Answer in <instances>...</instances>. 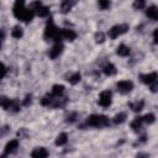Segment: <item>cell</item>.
Instances as JSON below:
<instances>
[{
  "instance_id": "obj_21",
  "label": "cell",
  "mask_w": 158,
  "mask_h": 158,
  "mask_svg": "<svg viewBox=\"0 0 158 158\" xmlns=\"http://www.w3.org/2000/svg\"><path fill=\"white\" fill-rule=\"evenodd\" d=\"M80 79H81V75H80V73H73L69 78H68V81L72 84V85H75V84H78L79 81H80Z\"/></svg>"
},
{
  "instance_id": "obj_30",
  "label": "cell",
  "mask_w": 158,
  "mask_h": 158,
  "mask_svg": "<svg viewBox=\"0 0 158 158\" xmlns=\"http://www.w3.org/2000/svg\"><path fill=\"white\" fill-rule=\"evenodd\" d=\"M77 117H78V115L75 114V112H73V114H70V115H68V117H67V122H69V123H72V122H74L75 120H77Z\"/></svg>"
},
{
  "instance_id": "obj_25",
  "label": "cell",
  "mask_w": 158,
  "mask_h": 158,
  "mask_svg": "<svg viewBox=\"0 0 158 158\" xmlns=\"http://www.w3.org/2000/svg\"><path fill=\"white\" fill-rule=\"evenodd\" d=\"M142 120H143V122H146V123H148V125H151V123H153L154 121H156V116H154V114H146L143 117H142Z\"/></svg>"
},
{
  "instance_id": "obj_5",
  "label": "cell",
  "mask_w": 158,
  "mask_h": 158,
  "mask_svg": "<svg viewBox=\"0 0 158 158\" xmlns=\"http://www.w3.org/2000/svg\"><path fill=\"white\" fill-rule=\"evenodd\" d=\"M116 86H117V90L120 93L127 94V93H130L133 89V83L130 81V80H121V81H118L116 84Z\"/></svg>"
},
{
  "instance_id": "obj_14",
  "label": "cell",
  "mask_w": 158,
  "mask_h": 158,
  "mask_svg": "<svg viewBox=\"0 0 158 158\" xmlns=\"http://www.w3.org/2000/svg\"><path fill=\"white\" fill-rule=\"evenodd\" d=\"M33 12H36L40 17H46V16L49 14V9H48L47 6H44V5H42V4H41L38 7H36V9H35V11H33Z\"/></svg>"
},
{
  "instance_id": "obj_20",
  "label": "cell",
  "mask_w": 158,
  "mask_h": 158,
  "mask_svg": "<svg viewBox=\"0 0 158 158\" xmlns=\"http://www.w3.org/2000/svg\"><path fill=\"white\" fill-rule=\"evenodd\" d=\"M126 114L125 112H120V114H117V115H115L114 116V118H112V121H114V123H116V125H120V123H123L125 121H126Z\"/></svg>"
},
{
  "instance_id": "obj_34",
  "label": "cell",
  "mask_w": 158,
  "mask_h": 158,
  "mask_svg": "<svg viewBox=\"0 0 158 158\" xmlns=\"http://www.w3.org/2000/svg\"><path fill=\"white\" fill-rule=\"evenodd\" d=\"M153 41H154V43L158 42V40H157V28L153 31Z\"/></svg>"
},
{
  "instance_id": "obj_22",
  "label": "cell",
  "mask_w": 158,
  "mask_h": 158,
  "mask_svg": "<svg viewBox=\"0 0 158 158\" xmlns=\"http://www.w3.org/2000/svg\"><path fill=\"white\" fill-rule=\"evenodd\" d=\"M10 105H11V100L6 96H0V106L4 109V110H9L10 109Z\"/></svg>"
},
{
  "instance_id": "obj_17",
  "label": "cell",
  "mask_w": 158,
  "mask_h": 158,
  "mask_svg": "<svg viewBox=\"0 0 158 158\" xmlns=\"http://www.w3.org/2000/svg\"><path fill=\"white\" fill-rule=\"evenodd\" d=\"M142 123H143L142 117H135V120L131 122V128L137 132V131H139V128L142 127Z\"/></svg>"
},
{
  "instance_id": "obj_8",
  "label": "cell",
  "mask_w": 158,
  "mask_h": 158,
  "mask_svg": "<svg viewBox=\"0 0 158 158\" xmlns=\"http://www.w3.org/2000/svg\"><path fill=\"white\" fill-rule=\"evenodd\" d=\"M60 36H62V40H67V41H74L77 38L75 31L69 30V28H62L60 30Z\"/></svg>"
},
{
  "instance_id": "obj_29",
  "label": "cell",
  "mask_w": 158,
  "mask_h": 158,
  "mask_svg": "<svg viewBox=\"0 0 158 158\" xmlns=\"http://www.w3.org/2000/svg\"><path fill=\"white\" fill-rule=\"evenodd\" d=\"M95 41H96L98 43H102V42L105 41V35H104L102 32H98V33L95 35Z\"/></svg>"
},
{
  "instance_id": "obj_19",
  "label": "cell",
  "mask_w": 158,
  "mask_h": 158,
  "mask_svg": "<svg viewBox=\"0 0 158 158\" xmlns=\"http://www.w3.org/2000/svg\"><path fill=\"white\" fill-rule=\"evenodd\" d=\"M63 91H64V86L60 85V84H56V85L52 86V95L53 96H58L59 98L63 94Z\"/></svg>"
},
{
  "instance_id": "obj_7",
  "label": "cell",
  "mask_w": 158,
  "mask_h": 158,
  "mask_svg": "<svg viewBox=\"0 0 158 158\" xmlns=\"http://www.w3.org/2000/svg\"><path fill=\"white\" fill-rule=\"evenodd\" d=\"M139 79L142 83L149 85L154 81H157V73L156 72H152V73H148V74H141L139 75Z\"/></svg>"
},
{
  "instance_id": "obj_27",
  "label": "cell",
  "mask_w": 158,
  "mask_h": 158,
  "mask_svg": "<svg viewBox=\"0 0 158 158\" xmlns=\"http://www.w3.org/2000/svg\"><path fill=\"white\" fill-rule=\"evenodd\" d=\"M146 6V0H135L133 1V9L135 10H141Z\"/></svg>"
},
{
  "instance_id": "obj_33",
  "label": "cell",
  "mask_w": 158,
  "mask_h": 158,
  "mask_svg": "<svg viewBox=\"0 0 158 158\" xmlns=\"http://www.w3.org/2000/svg\"><path fill=\"white\" fill-rule=\"evenodd\" d=\"M17 135H19L20 137H23L25 135H27V131H26L25 128H21V130H20L19 132H17Z\"/></svg>"
},
{
  "instance_id": "obj_31",
  "label": "cell",
  "mask_w": 158,
  "mask_h": 158,
  "mask_svg": "<svg viewBox=\"0 0 158 158\" xmlns=\"http://www.w3.org/2000/svg\"><path fill=\"white\" fill-rule=\"evenodd\" d=\"M31 101H32V96L28 94V95H26V98L23 99V101H22V105H23V106H28V105L31 104Z\"/></svg>"
},
{
  "instance_id": "obj_26",
  "label": "cell",
  "mask_w": 158,
  "mask_h": 158,
  "mask_svg": "<svg viewBox=\"0 0 158 158\" xmlns=\"http://www.w3.org/2000/svg\"><path fill=\"white\" fill-rule=\"evenodd\" d=\"M98 5L101 10H107L111 6V1L110 0H98Z\"/></svg>"
},
{
  "instance_id": "obj_1",
  "label": "cell",
  "mask_w": 158,
  "mask_h": 158,
  "mask_svg": "<svg viewBox=\"0 0 158 158\" xmlns=\"http://www.w3.org/2000/svg\"><path fill=\"white\" fill-rule=\"evenodd\" d=\"M44 37L48 40H52L54 42H60L62 36H60V30L57 28V26L53 23V21H48L46 30H44Z\"/></svg>"
},
{
  "instance_id": "obj_12",
  "label": "cell",
  "mask_w": 158,
  "mask_h": 158,
  "mask_svg": "<svg viewBox=\"0 0 158 158\" xmlns=\"http://www.w3.org/2000/svg\"><path fill=\"white\" fill-rule=\"evenodd\" d=\"M73 6H74V0H63L60 4V10L63 14H67L72 10Z\"/></svg>"
},
{
  "instance_id": "obj_9",
  "label": "cell",
  "mask_w": 158,
  "mask_h": 158,
  "mask_svg": "<svg viewBox=\"0 0 158 158\" xmlns=\"http://www.w3.org/2000/svg\"><path fill=\"white\" fill-rule=\"evenodd\" d=\"M17 147H19V141H17V139H11V141H9V142L6 143V146H5V154H11V153H14V152L17 149Z\"/></svg>"
},
{
  "instance_id": "obj_18",
  "label": "cell",
  "mask_w": 158,
  "mask_h": 158,
  "mask_svg": "<svg viewBox=\"0 0 158 158\" xmlns=\"http://www.w3.org/2000/svg\"><path fill=\"white\" fill-rule=\"evenodd\" d=\"M67 141H68V135H67L65 132H62V133H59V135L57 136V138H56V144H57V146H63V144L67 143Z\"/></svg>"
},
{
  "instance_id": "obj_36",
  "label": "cell",
  "mask_w": 158,
  "mask_h": 158,
  "mask_svg": "<svg viewBox=\"0 0 158 158\" xmlns=\"http://www.w3.org/2000/svg\"><path fill=\"white\" fill-rule=\"evenodd\" d=\"M0 48H1V42H0Z\"/></svg>"
},
{
  "instance_id": "obj_15",
  "label": "cell",
  "mask_w": 158,
  "mask_h": 158,
  "mask_svg": "<svg viewBox=\"0 0 158 158\" xmlns=\"http://www.w3.org/2000/svg\"><path fill=\"white\" fill-rule=\"evenodd\" d=\"M128 105H130V107L132 109V111H135V112H139V111L143 109V106H144V101H143V100H139V101L130 102Z\"/></svg>"
},
{
  "instance_id": "obj_10",
  "label": "cell",
  "mask_w": 158,
  "mask_h": 158,
  "mask_svg": "<svg viewBox=\"0 0 158 158\" xmlns=\"http://www.w3.org/2000/svg\"><path fill=\"white\" fill-rule=\"evenodd\" d=\"M146 15H147L148 19H151V20H153V21L158 20V10H157V6H154V5L149 6V7L147 9V11H146Z\"/></svg>"
},
{
  "instance_id": "obj_32",
  "label": "cell",
  "mask_w": 158,
  "mask_h": 158,
  "mask_svg": "<svg viewBox=\"0 0 158 158\" xmlns=\"http://www.w3.org/2000/svg\"><path fill=\"white\" fill-rule=\"evenodd\" d=\"M5 74H6V67L2 63H0V79H2Z\"/></svg>"
},
{
  "instance_id": "obj_13",
  "label": "cell",
  "mask_w": 158,
  "mask_h": 158,
  "mask_svg": "<svg viewBox=\"0 0 158 158\" xmlns=\"http://www.w3.org/2000/svg\"><path fill=\"white\" fill-rule=\"evenodd\" d=\"M102 72H104L105 75L111 77V75H115L117 70H116V67H115L112 63H107V64H105V67L102 68Z\"/></svg>"
},
{
  "instance_id": "obj_4",
  "label": "cell",
  "mask_w": 158,
  "mask_h": 158,
  "mask_svg": "<svg viewBox=\"0 0 158 158\" xmlns=\"http://www.w3.org/2000/svg\"><path fill=\"white\" fill-rule=\"evenodd\" d=\"M111 101H112V94H111V91L105 90V91H101V93H100L99 104H100L102 107L110 106V105H111Z\"/></svg>"
},
{
  "instance_id": "obj_35",
  "label": "cell",
  "mask_w": 158,
  "mask_h": 158,
  "mask_svg": "<svg viewBox=\"0 0 158 158\" xmlns=\"http://www.w3.org/2000/svg\"><path fill=\"white\" fill-rule=\"evenodd\" d=\"M4 38V31H0V40Z\"/></svg>"
},
{
  "instance_id": "obj_28",
  "label": "cell",
  "mask_w": 158,
  "mask_h": 158,
  "mask_svg": "<svg viewBox=\"0 0 158 158\" xmlns=\"http://www.w3.org/2000/svg\"><path fill=\"white\" fill-rule=\"evenodd\" d=\"M12 112H17L20 111V102L17 100H11V105H10V109Z\"/></svg>"
},
{
  "instance_id": "obj_3",
  "label": "cell",
  "mask_w": 158,
  "mask_h": 158,
  "mask_svg": "<svg viewBox=\"0 0 158 158\" xmlns=\"http://www.w3.org/2000/svg\"><path fill=\"white\" fill-rule=\"evenodd\" d=\"M128 28H130V27H128V25H126V23L115 25V26H112V27L109 30V37H110L111 40H115V38H117L118 36L126 33V32L128 31Z\"/></svg>"
},
{
  "instance_id": "obj_2",
  "label": "cell",
  "mask_w": 158,
  "mask_h": 158,
  "mask_svg": "<svg viewBox=\"0 0 158 158\" xmlns=\"http://www.w3.org/2000/svg\"><path fill=\"white\" fill-rule=\"evenodd\" d=\"M86 123L91 127H106L110 121L105 115H90L86 120Z\"/></svg>"
},
{
  "instance_id": "obj_16",
  "label": "cell",
  "mask_w": 158,
  "mask_h": 158,
  "mask_svg": "<svg viewBox=\"0 0 158 158\" xmlns=\"http://www.w3.org/2000/svg\"><path fill=\"white\" fill-rule=\"evenodd\" d=\"M130 48L126 46V44H120L118 47H117V51H116V53L118 54V56H121V57H127L128 54H130Z\"/></svg>"
},
{
  "instance_id": "obj_23",
  "label": "cell",
  "mask_w": 158,
  "mask_h": 158,
  "mask_svg": "<svg viewBox=\"0 0 158 158\" xmlns=\"http://www.w3.org/2000/svg\"><path fill=\"white\" fill-rule=\"evenodd\" d=\"M22 35H23V31H22V28H21L20 26H15V27L12 28V31H11V36H12L14 38H21Z\"/></svg>"
},
{
  "instance_id": "obj_11",
  "label": "cell",
  "mask_w": 158,
  "mask_h": 158,
  "mask_svg": "<svg viewBox=\"0 0 158 158\" xmlns=\"http://www.w3.org/2000/svg\"><path fill=\"white\" fill-rule=\"evenodd\" d=\"M31 156H32L33 158H46V157L48 156V152H47L46 148L40 147V148L33 149V152L31 153Z\"/></svg>"
},
{
  "instance_id": "obj_24",
  "label": "cell",
  "mask_w": 158,
  "mask_h": 158,
  "mask_svg": "<svg viewBox=\"0 0 158 158\" xmlns=\"http://www.w3.org/2000/svg\"><path fill=\"white\" fill-rule=\"evenodd\" d=\"M53 95L51 94H47V95H44L43 98H42V100H41V104L43 105V106H49V105H52V102H53Z\"/></svg>"
},
{
  "instance_id": "obj_6",
  "label": "cell",
  "mask_w": 158,
  "mask_h": 158,
  "mask_svg": "<svg viewBox=\"0 0 158 158\" xmlns=\"http://www.w3.org/2000/svg\"><path fill=\"white\" fill-rule=\"evenodd\" d=\"M63 49H64L63 44H62L60 42H56V44H54V46L52 47V49L49 51V57H51L52 59H56L57 57H59V56L62 54Z\"/></svg>"
}]
</instances>
